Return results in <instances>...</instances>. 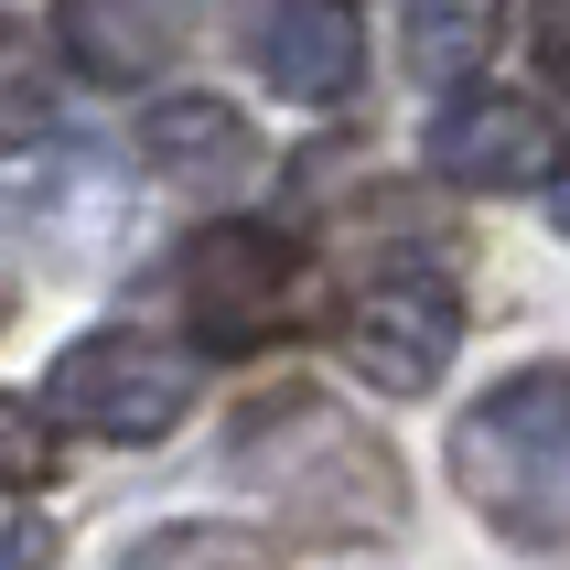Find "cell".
<instances>
[{
    "label": "cell",
    "mask_w": 570,
    "mask_h": 570,
    "mask_svg": "<svg viewBox=\"0 0 570 570\" xmlns=\"http://www.w3.org/2000/svg\"><path fill=\"white\" fill-rule=\"evenodd\" d=\"M226 474L248 484L258 507L281 517L291 539L355 549L399 528V452L366 431L355 410H334L323 387H269L237 410V442H226Z\"/></svg>",
    "instance_id": "obj_1"
},
{
    "label": "cell",
    "mask_w": 570,
    "mask_h": 570,
    "mask_svg": "<svg viewBox=\"0 0 570 570\" xmlns=\"http://www.w3.org/2000/svg\"><path fill=\"white\" fill-rule=\"evenodd\" d=\"M452 484L463 507L517 549L570 539V366H517L452 420Z\"/></svg>",
    "instance_id": "obj_2"
},
{
    "label": "cell",
    "mask_w": 570,
    "mask_h": 570,
    "mask_svg": "<svg viewBox=\"0 0 570 570\" xmlns=\"http://www.w3.org/2000/svg\"><path fill=\"white\" fill-rule=\"evenodd\" d=\"M184 410H194V355L161 345V334H129V323L76 334L55 355V377H43V420L87 431V442H129V452L161 442Z\"/></svg>",
    "instance_id": "obj_3"
},
{
    "label": "cell",
    "mask_w": 570,
    "mask_h": 570,
    "mask_svg": "<svg viewBox=\"0 0 570 570\" xmlns=\"http://www.w3.org/2000/svg\"><path fill=\"white\" fill-rule=\"evenodd\" d=\"M173 291H184L194 345L248 355V345H269V334H291V313H302V248L269 237V226H205V237L173 258Z\"/></svg>",
    "instance_id": "obj_4"
},
{
    "label": "cell",
    "mask_w": 570,
    "mask_h": 570,
    "mask_svg": "<svg viewBox=\"0 0 570 570\" xmlns=\"http://www.w3.org/2000/svg\"><path fill=\"white\" fill-rule=\"evenodd\" d=\"M334 345H345V366L366 387L420 399V387H442L452 345H463V291H452L442 269H377V281L345 302Z\"/></svg>",
    "instance_id": "obj_5"
},
{
    "label": "cell",
    "mask_w": 570,
    "mask_h": 570,
    "mask_svg": "<svg viewBox=\"0 0 570 570\" xmlns=\"http://www.w3.org/2000/svg\"><path fill=\"white\" fill-rule=\"evenodd\" d=\"M549 161H560V129H549L539 97H452L442 119H431V173L442 184H474V194H528L549 184Z\"/></svg>",
    "instance_id": "obj_6"
},
{
    "label": "cell",
    "mask_w": 570,
    "mask_h": 570,
    "mask_svg": "<svg viewBox=\"0 0 570 570\" xmlns=\"http://www.w3.org/2000/svg\"><path fill=\"white\" fill-rule=\"evenodd\" d=\"M140 161H151L161 184H184V194H248L269 151H258V129L226 97H161L151 119H140Z\"/></svg>",
    "instance_id": "obj_7"
},
{
    "label": "cell",
    "mask_w": 570,
    "mask_h": 570,
    "mask_svg": "<svg viewBox=\"0 0 570 570\" xmlns=\"http://www.w3.org/2000/svg\"><path fill=\"white\" fill-rule=\"evenodd\" d=\"M258 65H269V87L302 97V108H334V97H355V76H366L355 0H281V11L258 22Z\"/></svg>",
    "instance_id": "obj_8"
},
{
    "label": "cell",
    "mask_w": 570,
    "mask_h": 570,
    "mask_svg": "<svg viewBox=\"0 0 570 570\" xmlns=\"http://www.w3.org/2000/svg\"><path fill=\"white\" fill-rule=\"evenodd\" d=\"M65 55L87 65V76H108V87L161 76V55H173V11H161V0H65Z\"/></svg>",
    "instance_id": "obj_9"
},
{
    "label": "cell",
    "mask_w": 570,
    "mask_h": 570,
    "mask_svg": "<svg viewBox=\"0 0 570 570\" xmlns=\"http://www.w3.org/2000/svg\"><path fill=\"white\" fill-rule=\"evenodd\" d=\"M495 32H507V0H410L399 55H410L420 87H474L484 55H495Z\"/></svg>",
    "instance_id": "obj_10"
},
{
    "label": "cell",
    "mask_w": 570,
    "mask_h": 570,
    "mask_svg": "<svg viewBox=\"0 0 570 570\" xmlns=\"http://www.w3.org/2000/svg\"><path fill=\"white\" fill-rule=\"evenodd\" d=\"M119 570H281V549L248 539V528H194L184 517V528H151Z\"/></svg>",
    "instance_id": "obj_11"
},
{
    "label": "cell",
    "mask_w": 570,
    "mask_h": 570,
    "mask_svg": "<svg viewBox=\"0 0 570 570\" xmlns=\"http://www.w3.org/2000/svg\"><path fill=\"white\" fill-rule=\"evenodd\" d=\"M55 517H43V507H32V495H22V484H0V570H55Z\"/></svg>",
    "instance_id": "obj_12"
},
{
    "label": "cell",
    "mask_w": 570,
    "mask_h": 570,
    "mask_svg": "<svg viewBox=\"0 0 570 570\" xmlns=\"http://www.w3.org/2000/svg\"><path fill=\"white\" fill-rule=\"evenodd\" d=\"M43 463H55V442H43V420H22L11 399H0V484H43Z\"/></svg>",
    "instance_id": "obj_13"
},
{
    "label": "cell",
    "mask_w": 570,
    "mask_h": 570,
    "mask_svg": "<svg viewBox=\"0 0 570 570\" xmlns=\"http://www.w3.org/2000/svg\"><path fill=\"white\" fill-rule=\"evenodd\" d=\"M539 65H549V87L570 97V0H539Z\"/></svg>",
    "instance_id": "obj_14"
},
{
    "label": "cell",
    "mask_w": 570,
    "mask_h": 570,
    "mask_svg": "<svg viewBox=\"0 0 570 570\" xmlns=\"http://www.w3.org/2000/svg\"><path fill=\"white\" fill-rule=\"evenodd\" d=\"M560 237H570V184H560Z\"/></svg>",
    "instance_id": "obj_15"
}]
</instances>
